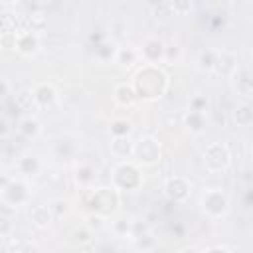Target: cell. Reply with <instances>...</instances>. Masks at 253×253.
<instances>
[{
	"instance_id": "cell-36",
	"label": "cell",
	"mask_w": 253,
	"mask_h": 253,
	"mask_svg": "<svg viewBox=\"0 0 253 253\" xmlns=\"http://www.w3.org/2000/svg\"><path fill=\"white\" fill-rule=\"evenodd\" d=\"M178 55H180V47H178V45H168V47H166V53H164V59L178 57Z\"/></svg>"
},
{
	"instance_id": "cell-5",
	"label": "cell",
	"mask_w": 253,
	"mask_h": 253,
	"mask_svg": "<svg viewBox=\"0 0 253 253\" xmlns=\"http://www.w3.org/2000/svg\"><path fill=\"white\" fill-rule=\"evenodd\" d=\"M231 162V152L225 142H211L204 150V166L210 172H223Z\"/></svg>"
},
{
	"instance_id": "cell-15",
	"label": "cell",
	"mask_w": 253,
	"mask_h": 253,
	"mask_svg": "<svg viewBox=\"0 0 253 253\" xmlns=\"http://www.w3.org/2000/svg\"><path fill=\"white\" fill-rule=\"evenodd\" d=\"M111 154L115 158H121V160H126L132 156V148H134V142L128 138V136H119V138H113L111 140Z\"/></svg>"
},
{
	"instance_id": "cell-35",
	"label": "cell",
	"mask_w": 253,
	"mask_h": 253,
	"mask_svg": "<svg viewBox=\"0 0 253 253\" xmlns=\"http://www.w3.org/2000/svg\"><path fill=\"white\" fill-rule=\"evenodd\" d=\"M97 253H117V247L111 245L109 241H105V243H101V245L97 247Z\"/></svg>"
},
{
	"instance_id": "cell-17",
	"label": "cell",
	"mask_w": 253,
	"mask_h": 253,
	"mask_svg": "<svg viewBox=\"0 0 253 253\" xmlns=\"http://www.w3.org/2000/svg\"><path fill=\"white\" fill-rule=\"evenodd\" d=\"M51 219H53V215H51V211H49L47 206H34L30 210V221L38 229H45L51 223Z\"/></svg>"
},
{
	"instance_id": "cell-1",
	"label": "cell",
	"mask_w": 253,
	"mask_h": 253,
	"mask_svg": "<svg viewBox=\"0 0 253 253\" xmlns=\"http://www.w3.org/2000/svg\"><path fill=\"white\" fill-rule=\"evenodd\" d=\"M132 91L136 95V99H144V101H156L160 99L166 89H168V75L158 67V65H148L144 63L132 79Z\"/></svg>"
},
{
	"instance_id": "cell-38",
	"label": "cell",
	"mask_w": 253,
	"mask_h": 253,
	"mask_svg": "<svg viewBox=\"0 0 253 253\" xmlns=\"http://www.w3.org/2000/svg\"><path fill=\"white\" fill-rule=\"evenodd\" d=\"M204 253H231L227 247H221V245H215V247H210L208 251H204Z\"/></svg>"
},
{
	"instance_id": "cell-19",
	"label": "cell",
	"mask_w": 253,
	"mask_h": 253,
	"mask_svg": "<svg viewBox=\"0 0 253 253\" xmlns=\"http://www.w3.org/2000/svg\"><path fill=\"white\" fill-rule=\"evenodd\" d=\"M18 130H20V134L26 136V138H36V136L42 132V125H40V121H38L36 117L28 115V117H22V119H20Z\"/></svg>"
},
{
	"instance_id": "cell-41",
	"label": "cell",
	"mask_w": 253,
	"mask_h": 253,
	"mask_svg": "<svg viewBox=\"0 0 253 253\" xmlns=\"http://www.w3.org/2000/svg\"><path fill=\"white\" fill-rule=\"evenodd\" d=\"M12 6H14V4H4V2H0V16H4V12L10 10Z\"/></svg>"
},
{
	"instance_id": "cell-30",
	"label": "cell",
	"mask_w": 253,
	"mask_h": 253,
	"mask_svg": "<svg viewBox=\"0 0 253 253\" xmlns=\"http://www.w3.org/2000/svg\"><path fill=\"white\" fill-rule=\"evenodd\" d=\"M206 109H208V97L206 95H194L190 99V111L206 113Z\"/></svg>"
},
{
	"instance_id": "cell-32",
	"label": "cell",
	"mask_w": 253,
	"mask_h": 253,
	"mask_svg": "<svg viewBox=\"0 0 253 253\" xmlns=\"http://www.w3.org/2000/svg\"><path fill=\"white\" fill-rule=\"evenodd\" d=\"M12 231H14V221H12V217L0 213V237H10Z\"/></svg>"
},
{
	"instance_id": "cell-13",
	"label": "cell",
	"mask_w": 253,
	"mask_h": 253,
	"mask_svg": "<svg viewBox=\"0 0 253 253\" xmlns=\"http://www.w3.org/2000/svg\"><path fill=\"white\" fill-rule=\"evenodd\" d=\"M113 99L119 107H132L136 103V95L130 83H117L113 89Z\"/></svg>"
},
{
	"instance_id": "cell-21",
	"label": "cell",
	"mask_w": 253,
	"mask_h": 253,
	"mask_svg": "<svg viewBox=\"0 0 253 253\" xmlns=\"http://www.w3.org/2000/svg\"><path fill=\"white\" fill-rule=\"evenodd\" d=\"M217 53H219V49H211V47L202 49L200 55H198V67L206 73H211L213 65H215V59H217Z\"/></svg>"
},
{
	"instance_id": "cell-6",
	"label": "cell",
	"mask_w": 253,
	"mask_h": 253,
	"mask_svg": "<svg viewBox=\"0 0 253 253\" xmlns=\"http://www.w3.org/2000/svg\"><path fill=\"white\" fill-rule=\"evenodd\" d=\"M200 206H202V210H204L206 215L217 219V217H221V215L227 213L229 200H227V196L219 188H208L202 194V198H200Z\"/></svg>"
},
{
	"instance_id": "cell-24",
	"label": "cell",
	"mask_w": 253,
	"mask_h": 253,
	"mask_svg": "<svg viewBox=\"0 0 253 253\" xmlns=\"http://www.w3.org/2000/svg\"><path fill=\"white\" fill-rule=\"evenodd\" d=\"M132 243H134V247H136L138 251H142V253L152 251V249L156 247V239H154L148 231H142V233L132 235Z\"/></svg>"
},
{
	"instance_id": "cell-27",
	"label": "cell",
	"mask_w": 253,
	"mask_h": 253,
	"mask_svg": "<svg viewBox=\"0 0 253 253\" xmlns=\"http://www.w3.org/2000/svg\"><path fill=\"white\" fill-rule=\"evenodd\" d=\"M91 239H93V233H91L89 227H79V229H73V233H71V241L75 245H79V247L81 245H89Z\"/></svg>"
},
{
	"instance_id": "cell-20",
	"label": "cell",
	"mask_w": 253,
	"mask_h": 253,
	"mask_svg": "<svg viewBox=\"0 0 253 253\" xmlns=\"http://www.w3.org/2000/svg\"><path fill=\"white\" fill-rule=\"evenodd\" d=\"M40 168H42V162L36 154H24L18 158V170L26 176H36L40 172Z\"/></svg>"
},
{
	"instance_id": "cell-34",
	"label": "cell",
	"mask_w": 253,
	"mask_h": 253,
	"mask_svg": "<svg viewBox=\"0 0 253 253\" xmlns=\"http://www.w3.org/2000/svg\"><path fill=\"white\" fill-rule=\"evenodd\" d=\"M16 105H18V109H30L32 105H34V99H32V93L30 91H22L20 95H16Z\"/></svg>"
},
{
	"instance_id": "cell-18",
	"label": "cell",
	"mask_w": 253,
	"mask_h": 253,
	"mask_svg": "<svg viewBox=\"0 0 253 253\" xmlns=\"http://www.w3.org/2000/svg\"><path fill=\"white\" fill-rule=\"evenodd\" d=\"M233 85H235V91L243 97H251V91H253V85H251V77H249V71L247 69H237L233 73Z\"/></svg>"
},
{
	"instance_id": "cell-3",
	"label": "cell",
	"mask_w": 253,
	"mask_h": 253,
	"mask_svg": "<svg viewBox=\"0 0 253 253\" xmlns=\"http://www.w3.org/2000/svg\"><path fill=\"white\" fill-rule=\"evenodd\" d=\"M111 182L115 190H138L142 186V172L138 164L123 160L113 168Z\"/></svg>"
},
{
	"instance_id": "cell-26",
	"label": "cell",
	"mask_w": 253,
	"mask_h": 253,
	"mask_svg": "<svg viewBox=\"0 0 253 253\" xmlns=\"http://www.w3.org/2000/svg\"><path fill=\"white\" fill-rule=\"evenodd\" d=\"M75 180L81 184V186H89L93 180H95V168L91 164H81L77 170H75Z\"/></svg>"
},
{
	"instance_id": "cell-2",
	"label": "cell",
	"mask_w": 253,
	"mask_h": 253,
	"mask_svg": "<svg viewBox=\"0 0 253 253\" xmlns=\"http://www.w3.org/2000/svg\"><path fill=\"white\" fill-rule=\"evenodd\" d=\"M119 204H121V196H119V190H115L113 186L111 188H97L89 198L91 213L101 217V219L115 215L119 210Z\"/></svg>"
},
{
	"instance_id": "cell-25",
	"label": "cell",
	"mask_w": 253,
	"mask_h": 253,
	"mask_svg": "<svg viewBox=\"0 0 253 253\" xmlns=\"http://www.w3.org/2000/svg\"><path fill=\"white\" fill-rule=\"evenodd\" d=\"M113 138H119V136H128L132 132V123L126 121V119H115L109 126Z\"/></svg>"
},
{
	"instance_id": "cell-40",
	"label": "cell",
	"mask_w": 253,
	"mask_h": 253,
	"mask_svg": "<svg viewBox=\"0 0 253 253\" xmlns=\"http://www.w3.org/2000/svg\"><path fill=\"white\" fill-rule=\"evenodd\" d=\"M8 182H10V178H8V176H6V174L0 170V190H2V188H4Z\"/></svg>"
},
{
	"instance_id": "cell-7",
	"label": "cell",
	"mask_w": 253,
	"mask_h": 253,
	"mask_svg": "<svg viewBox=\"0 0 253 253\" xmlns=\"http://www.w3.org/2000/svg\"><path fill=\"white\" fill-rule=\"evenodd\" d=\"M30 192H28V186L20 180H10L2 190H0V198L4 202V206H10V208H18L22 206L26 200H28Z\"/></svg>"
},
{
	"instance_id": "cell-28",
	"label": "cell",
	"mask_w": 253,
	"mask_h": 253,
	"mask_svg": "<svg viewBox=\"0 0 253 253\" xmlns=\"http://www.w3.org/2000/svg\"><path fill=\"white\" fill-rule=\"evenodd\" d=\"M47 208H49V211H51L53 217H61L63 213L69 211V204H67V200H63V198H55V200H51V202L47 204Z\"/></svg>"
},
{
	"instance_id": "cell-31",
	"label": "cell",
	"mask_w": 253,
	"mask_h": 253,
	"mask_svg": "<svg viewBox=\"0 0 253 253\" xmlns=\"http://www.w3.org/2000/svg\"><path fill=\"white\" fill-rule=\"evenodd\" d=\"M113 229H115V233L117 235H132V221H128V219H117V221H113Z\"/></svg>"
},
{
	"instance_id": "cell-4",
	"label": "cell",
	"mask_w": 253,
	"mask_h": 253,
	"mask_svg": "<svg viewBox=\"0 0 253 253\" xmlns=\"http://www.w3.org/2000/svg\"><path fill=\"white\" fill-rule=\"evenodd\" d=\"M132 156H134V164H142V166H154L160 162L162 156V148L160 142L154 136H140L134 142L132 148Z\"/></svg>"
},
{
	"instance_id": "cell-37",
	"label": "cell",
	"mask_w": 253,
	"mask_h": 253,
	"mask_svg": "<svg viewBox=\"0 0 253 253\" xmlns=\"http://www.w3.org/2000/svg\"><path fill=\"white\" fill-rule=\"evenodd\" d=\"M10 134V125L6 119H0V138H6Z\"/></svg>"
},
{
	"instance_id": "cell-9",
	"label": "cell",
	"mask_w": 253,
	"mask_h": 253,
	"mask_svg": "<svg viewBox=\"0 0 253 253\" xmlns=\"http://www.w3.org/2000/svg\"><path fill=\"white\" fill-rule=\"evenodd\" d=\"M164 53H166V45L158 38L144 40V43H142V47L138 51V55L142 57V61L148 63V65H158L160 61H164Z\"/></svg>"
},
{
	"instance_id": "cell-22",
	"label": "cell",
	"mask_w": 253,
	"mask_h": 253,
	"mask_svg": "<svg viewBox=\"0 0 253 253\" xmlns=\"http://www.w3.org/2000/svg\"><path fill=\"white\" fill-rule=\"evenodd\" d=\"M138 57V51L134 47H117V55H115V61L123 67H130Z\"/></svg>"
},
{
	"instance_id": "cell-33",
	"label": "cell",
	"mask_w": 253,
	"mask_h": 253,
	"mask_svg": "<svg viewBox=\"0 0 253 253\" xmlns=\"http://www.w3.org/2000/svg\"><path fill=\"white\" fill-rule=\"evenodd\" d=\"M168 8L172 14H188L192 12L194 4L192 2H168Z\"/></svg>"
},
{
	"instance_id": "cell-14",
	"label": "cell",
	"mask_w": 253,
	"mask_h": 253,
	"mask_svg": "<svg viewBox=\"0 0 253 253\" xmlns=\"http://www.w3.org/2000/svg\"><path fill=\"white\" fill-rule=\"evenodd\" d=\"M182 123L184 126L192 132V134H202L206 130V125H208V119H206V113H198V111H188L184 117H182Z\"/></svg>"
},
{
	"instance_id": "cell-11",
	"label": "cell",
	"mask_w": 253,
	"mask_h": 253,
	"mask_svg": "<svg viewBox=\"0 0 253 253\" xmlns=\"http://www.w3.org/2000/svg\"><path fill=\"white\" fill-rule=\"evenodd\" d=\"M16 51L22 55H36L40 51V36L32 30H22L16 36Z\"/></svg>"
},
{
	"instance_id": "cell-29",
	"label": "cell",
	"mask_w": 253,
	"mask_h": 253,
	"mask_svg": "<svg viewBox=\"0 0 253 253\" xmlns=\"http://www.w3.org/2000/svg\"><path fill=\"white\" fill-rule=\"evenodd\" d=\"M16 36H18V32H14V30H2L0 32V47L16 49Z\"/></svg>"
},
{
	"instance_id": "cell-23",
	"label": "cell",
	"mask_w": 253,
	"mask_h": 253,
	"mask_svg": "<svg viewBox=\"0 0 253 253\" xmlns=\"http://www.w3.org/2000/svg\"><path fill=\"white\" fill-rule=\"evenodd\" d=\"M93 49H95V57L101 59V61H111L117 55V45L115 43H109L107 40L101 42V43H97V45H93Z\"/></svg>"
},
{
	"instance_id": "cell-39",
	"label": "cell",
	"mask_w": 253,
	"mask_h": 253,
	"mask_svg": "<svg viewBox=\"0 0 253 253\" xmlns=\"http://www.w3.org/2000/svg\"><path fill=\"white\" fill-rule=\"evenodd\" d=\"M8 91H10V87H8V83L0 77V97H6L8 95Z\"/></svg>"
},
{
	"instance_id": "cell-16",
	"label": "cell",
	"mask_w": 253,
	"mask_h": 253,
	"mask_svg": "<svg viewBox=\"0 0 253 253\" xmlns=\"http://www.w3.org/2000/svg\"><path fill=\"white\" fill-rule=\"evenodd\" d=\"M231 119H233V123L239 125V126H249V125L253 123V107H251L249 103H245V101L233 105V109H231Z\"/></svg>"
},
{
	"instance_id": "cell-8",
	"label": "cell",
	"mask_w": 253,
	"mask_h": 253,
	"mask_svg": "<svg viewBox=\"0 0 253 253\" xmlns=\"http://www.w3.org/2000/svg\"><path fill=\"white\" fill-rule=\"evenodd\" d=\"M164 194L174 204H182L190 196V182L184 176H170L164 182Z\"/></svg>"
},
{
	"instance_id": "cell-10",
	"label": "cell",
	"mask_w": 253,
	"mask_h": 253,
	"mask_svg": "<svg viewBox=\"0 0 253 253\" xmlns=\"http://www.w3.org/2000/svg\"><path fill=\"white\" fill-rule=\"evenodd\" d=\"M30 93H32V99H34L36 107H51L57 101V89H55L53 83H47V81H42V83L34 85V89Z\"/></svg>"
},
{
	"instance_id": "cell-12",
	"label": "cell",
	"mask_w": 253,
	"mask_h": 253,
	"mask_svg": "<svg viewBox=\"0 0 253 253\" xmlns=\"http://www.w3.org/2000/svg\"><path fill=\"white\" fill-rule=\"evenodd\" d=\"M237 69H239L237 67V57L231 51H219L217 53V59H215V65H213V73L215 75L231 79Z\"/></svg>"
}]
</instances>
